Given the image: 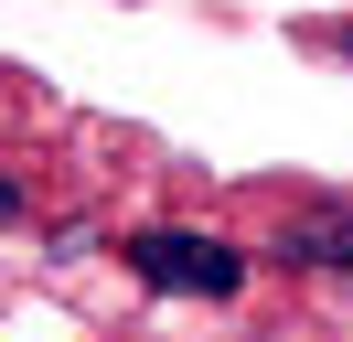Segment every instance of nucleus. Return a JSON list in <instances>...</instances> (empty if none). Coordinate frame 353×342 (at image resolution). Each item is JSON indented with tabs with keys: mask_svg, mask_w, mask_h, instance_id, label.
Wrapping results in <instances>:
<instances>
[{
	"mask_svg": "<svg viewBox=\"0 0 353 342\" xmlns=\"http://www.w3.org/2000/svg\"><path fill=\"white\" fill-rule=\"evenodd\" d=\"M129 278L161 289V299H236L246 289V246L203 235V225H150V235H129Z\"/></svg>",
	"mask_w": 353,
	"mask_h": 342,
	"instance_id": "1",
	"label": "nucleus"
},
{
	"mask_svg": "<svg viewBox=\"0 0 353 342\" xmlns=\"http://www.w3.org/2000/svg\"><path fill=\"white\" fill-rule=\"evenodd\" d=\"M0 214H22V182H0Z\"/></svg>",
	"mask_w": 353,
	"mask_h": 342,
	"instance_id": "2",
	"label": "nucleus"
}]
</instances>
